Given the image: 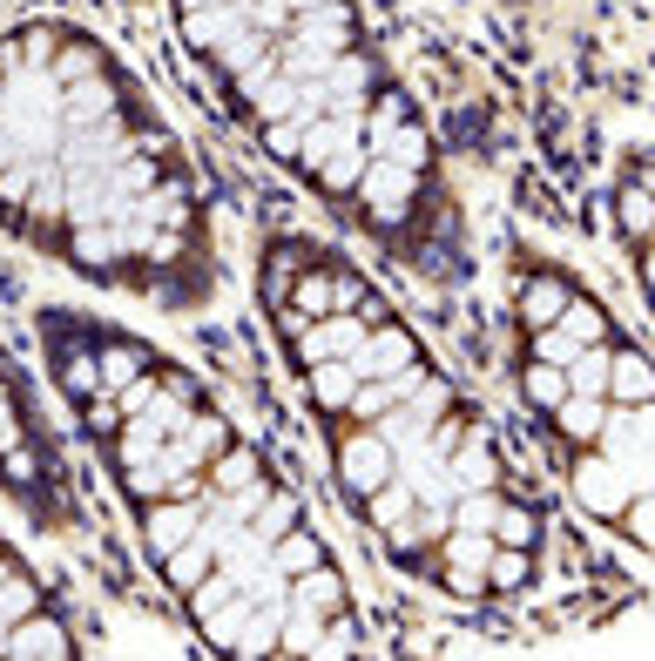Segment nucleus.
<instances>
[{
    "mask_svg": "<svg viewBox=\"0 0 655 661\" xmlns=\"http://www.w3.org/2000/svg\"><path fill=\"white\" fill-rule=\"evenodd\" d=\"M0 230L155 311L210 304L223 271L183 135L95 28L61 14L0 34Z\"/></svg>",
    "mask_w": 655,
    "mask_h": 661,
    "instance_id": "7ed1b4c3",
    "label": "nucleus"
},
{
    "mask_svg": "<svg viewBox=\"0 0 655 661\" xmlns=\"http://www.w3.org/2000/svg\"><path fill=\"white\" fill-rule=\"evenodd\" d=\"M514 385L534 439L588 527L655 560V358L554 257L514 264Z\"/></svg>",
    "mask_w": 655,
    "mask_h": 661,
    "instance_id": "39448f33",
    "label": "nucleus"
},
{
    "mask_svg": "<svg viewBox=\"0 0 655 661\" xmlns=\"http://www.w3.org/2000/svg\"><path fill=\"white\" fill-rule=\"evenodd\" d=\"M258 304L379 560L460 608L534 601L561 553L547 492L385 284L332 236L278 230L258 251Z\"/></svg>",
    "mask_w": 655,
    "mask_h": 661,
    "instance_id": "f257e3e1",
    "label": "nucleus"
},
{
    "mask_svg": "<svg viewBox=\"0 0 655 661\" xmlns=\"http://www.w3.org/2000/svg\"><path fill=\"white\" fill-rule=\"evenodd\" d=\"M183 54L278 170L385 257L440 271L453 196L440 135L385 68L359 0H170Z\"/></svg>",
    "mask_w": 655,
    "mask_h": 661,
    "instance_id": "20e7f679",
    "label": "nucleus"
},
{
    "mask_svg": "<svg viewBox=\"0 0 655 661\" xmlns=\"http://www.w3.org/2000/svg\"><path fill=\"white\" fill-rule=\"evenodd\" d=\"M68 654H81L68 614L41 588L28 553L0 533V661H68Z\"/></svg>",
    "mask_w": 655,
    "mask_h": 661,
    "instance_id": "0eeeda50",
    "label": "nucleus"
},
{
    "mask_svg": "<svg viewBox=\"0 0 655 661\" xmlns=\"http://www.w3.org/2000/svg\"><path fill=\"white\" fill-rule=\"evenodd\" d=\"M615 236H622V257L635 271V291H642V311L655 324V149H635L622 170H615Z\"/></svg>",
    "mask_w": 655,
    "mask_h": 661,
    "instance_id": "6e6552de",
    "label": "nucleus"
},
{
    "mask_svg": "<svg viewBox=\"0 0 655 661\" xmlns=\"http://www.w3.org/2000/svg\"><path fill=\"white\" fill-rule=\"evenodd\" d=\"M0 492L21 500L41 527H74V479H68V459L41 419V398L34 385L21 378V365L0 345Z\"/></svg>",
    "mask_w": 655,
    "mask_h": 661,
    "instance_id": "423d86ee",
    "label": "nucleus"
},
{
    "mask_svg": "<svg viewBox=\"0 0 655 661\" xmlns=\"http://www.w3.org/2000/svg\"><path fill=\"white\" fill-rule=\"evenodd\" d=\"M41 358L54 398L95 446L142 560L210 654H365L372 628L352 573L304 492L177 352L54 304L41 311Z\"/></svg>",
    "mask_w": 655,
    "mask_h": 661,
    "instance_id": "f03ea898",
    "label": "nucleus"
}]
</instances>
